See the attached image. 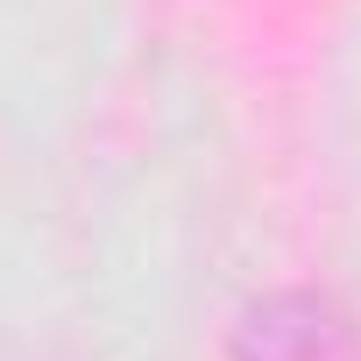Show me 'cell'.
<instances>
[{
  "mask_svg": "<svg viewBox=\"0 0 361 361\" xmlns=\"http://www.w3.org/2000/svg\"><path fill=\"white\" fill-rule=\"evenodd\" d=\"M234 361H361V326L319 290H269L241 312Z\"/></svg>",
  "mask_w": 361,
  "mask_h": 361,
  "instance_id": "obj_1",
  "label": "cell"
}]
</instances>
